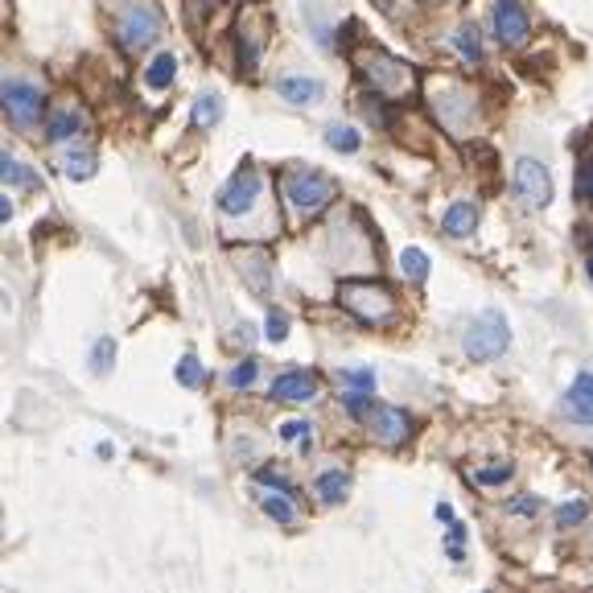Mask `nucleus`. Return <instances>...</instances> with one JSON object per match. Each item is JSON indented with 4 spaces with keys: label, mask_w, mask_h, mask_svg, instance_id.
<instances>
[{
    "label": "nucleus",
    "mask_w": 593,
    "mask_h": 593,
    "mask_svg": "<svg viewBox=\"0 0 593 593\" xmlns=\"http://www.w3.org/2000/svg\"><path fill=\"white\" fill-rule=\"evenodd\" d=\"M281 194H285V206H289L293 219H313V215H322L326 206L334 202L338 186H334V178H326V173L297 165V169H289L281 178Z\"/></svg>",
    "instance_id": "nucleus-1"
},
{
    "label": "nucleus",
    "mask_w": 593,
    "mask_h": 593,
    "mask_svg": "<svg viewBox=\"0 0 593 593\" xmlns=\"http://www.w3.org/2000/svg\"><path fill=\"white\" fill-rule=\"evenodd\" d=\"M338 301L342 309H351L359 322L367 326H388L396 322V297L383 285H367V281H342L338 285Z\"/></svg>",
    "instance_id": "nucleus-2"
},
{
    "label": "nucleus",
    "mask_w": 593,
    "mask_h": 593,
    "mask_svg": "<svg viewBox=\"0 0 593 593\" xmlns=\"http://www.w3.org/2000/svg\"><path fill=\"white\" fill-rule=\"evenodd\" d=\"M511 346V330H507V318L499 309H482L478 322L466 330V359L474 363H491L499 359Z\"/></svg>",
    "instance_id": "nucleus-3"
},
{
    "label": "nucleus",
    "mask_w": 593,
    "mask_h": 593,
    "mask_svg": "<svg viewBox=\"0 0 593 593\" xmlns=\"http://www.w3.org/2000/svg\"><path fill=\"white\" fill-rule=\"evenodd\" d=\"M359 421L371 429V437L379 445H404L412 437V416L396 404H379V400H367L363 412H359Z\"/></svg>",
    "instance_id": "nucleus-4"
},
{
    "label": "nucleus",
    "mask_w": 593,
    "mask_h": 593,
    "mask_svg": "<svg viewBox=\"0 0 593 593\" xmlns=\"http://www.w3.org/2000/svg\"><path fill=\"white\" fill-rule=\"evenodd\" d=\"M157 33H161V17H157L153 5H145V0H132L116 21V38H120L124 50H145Z\"/></svg>",
    "instance_id": "nucleus-5"
},
{
    "label": "nucleus",
    "mask_w": 593,
    "mask_h": 593,
    "mask_svg": "<svg viewBox=\"0 0 593 593\" xmlns=\"http://www.w3.org/2000/svg\"><path fill=\"white\" fill-rule=\"evenodd\" d=\"M511 190H515V198H519L523 206H536V211H540V206H548V202H552V173H548V165L536 161V157L515 161Z\"/></svg>",
    "instance_id": "nucleus-6"
},
{
    "label": "nucleus",
    "mask_w": 593,
    "mask_h": 593,
    "mask_svg": "<svg viewBox=\"0 0 593 593\" xmlns=\"http://www.w3.org/2000/svg\"><path fill=\"white\" fill-rule=\"evenodd\" d=\"M264 194V182H260V173L252 169V165H243V169H235V178L219 190V211L223 215H248L252 206H256V198Z\"/></svg>",
    "instance_id": "nucleus-7"
},
{
    "label": "nucleus",
    "mask_w": 593,
    "mask_h": 593,
    "mask_svg": "<svg viewBox=\"0 0 593 593\" xmlns=\"http://www.w3.org/2000/svg\"><path fill=\"white\" fill-rule=\"evenodd\" d=\"M367 79L375 83V91H383V95H400V91H412L416 87V79H412V71L404 62H396L392 54H383V50H371L367 54Z\"/></svg>",
    "instance_id": "nucleus-8"
},
{
    "label": "nucleus",
    "mask_w": 593,
    "mask_h": 593,
    "mask_svg": "<svg viewBox=\"0 0 593 593\" xmlns=\"http://www.w3.org/2000/svg\"><path fill=\"white\" fill-rule=\"evenodd\" d=\"M5 112L13 116V124H21V128H33L38 124V116H42V108H46V99H42V91H38V83H25V79H5Z\"/></svg>",
    "instance_id": "nucleus-9"
},
{
    "label": "nucleus",
    "mask_w": 593,
    "mask_h": 593,
    "mask_svg": "<svg viewBox=\"0 0 593 593\" xmlns=\"http://www.w3.org/2000/svg\"><path fill=\"white\" fill-rule=\"evenodd\" d=\"M318 388H322V379L318 371H285L281 379L272 383V396L281 400V404H309V400H318Z\"/></svg>",
    "instance_id": "nucleus-10"
},
{
    "label": "nucleus",
    "mask_w": 593,
    "mask_h": 593,
    "mask_svg": "<svg viewBox=\"0 0 593 593\" xmlns=\"http://www.w3.org/2000/svg\"><path fill=\"white\" fill-rule=\"evenodd\" d=\"M495 33H499V42L503 46H519L523 38H528V29H532V21H528V9L519 5V0H495Z\"/></svg>",
    "instance_id": "nucleus-11"
},
{
    "label": "nucleus",
    "mask_w": 593,
    "mask_h": 593,
    "mask_svg": "<svg viewBox=\"0 0 593 593\" xmlns=\"http://www.w3.org/2000/svg\"><path fill=\"white\" fill-rule=\"evenodd\" d=\"M235 264H239L243 285H248L256 297L268 301V293H272V268H268L264 248H239V252H235Z\"/></svg>",
    "instance_id": "nucleus-12"
},
{
    "label": "nucleus",
    "mask_w": 593,
    "mask_h": 593,
    "mask_svg": "<svg viewBox=\"0 0 593 593\" xmlns=\"http://www.w3.org/2000/svg\"><path fill=\"white\" fill-rule=\"evenodd\" d=\"M565 412L573 421H593V371H581L565 392Z\"/></svg>",
    "instance_id": "nucleus-13"
},
{
    "label": "nucleus",
    "mask_w": 593,
    "mask_h": 593,
    "mask_svg": "<svg viewBox=\"0 0 593 593\" xmlns=\"http://www.w3.org/2000/svg\"><path fill=\"white\" fill-rule=\"evenodd\" d=\"M79 128H83V116L71 108V103H62V108H54V112L46 116V141H54V145L75 141Z\"/></svg>",
    "instance_id": "nucleus-14"
},
{
    "label": "nucleus",
    "mask_w": 593,
    "mask_h": 593,
    "mask_svg": "<svg viewBox=\"0 0 593 593\" xmlns=\"http://www.w3.org/2000/svg\"><path fill=\"white\" fill-rule=\"evenodd\" d=\"M276 91H281V99L297 103V108H309V103L322 99V83L309 79V75H285L281 83H276Z\"/></svg>",
    "instance_id": "nucleus-15"
},
{
    "label": "nucleus",
    "mask_w": 593,
    "mask_h": 593,
    "mask_svg": "<svg viewBox=\"0 0 593 593\" xmlns=\"http://www.w3.org/2000/svg\"><path fill=\"white\" fill-rule=\"evenodd\" d=\"M441 227H445V235H453V239L474 235V227H478V206H474V202H453L449 211H445V219H441Z\"/></svg>",
    "instance_id": "nucleus-16"
},
{
    "label": "nucleus",
    "mask_w": 593,
    "mask_h": 593,
    "mask_svg": "<svg viewBox=\"0 0 593 593\" xmlns=\"http://www.w3.org/2000/svg\"><path fill=\"white\" fill-rule=\"evenodd\" d=\"M173 79H178V58H173L169 50L157 54V58L145 66V87H153V91H165Z\"/></svg>",
    "instance_id": "nucleus-17"
},
{
    "label": "nucleus",
    "mask_w": 593,
    "mask_h": 593,
    "mask_svg": "<svg viewBox=\"0 0 593 593\" xmlns=\"http://www.w3.org/2000/svg\"><path fill=\"white\" fill-rule=\"evenodd\" d=\"M313 491H318L322 503H342L346 495H351V474H346V470H326Z\"/></svg>",
    "instance_id": "nucleus-18"
},
{
    "label": "nucleus",
    "mask_w": 593,
    "mask_h": 593,
    "mask_svg": "<svg viewBox=\"0 0 593 593\" xmlns=\"http://www.w3.org/2000/svg\"><path fill=\"white\" fill-rule=\"evenodd\" d=\"M260 507H264L268 519L281 523V528H293V523H297V507H293V495H289V491H272V495H264Z\"/></svg>",
    "instance_id": "nucleus-19"
},
{
    "label": "nucleus",
    "mask_w": 593,
    "mask_h": 593,
    "mask_svg": "<svg viewBox=\"0 0 593 593\" xmlns=\"http://www.w3.org/2000/svg\"><path fill=\"white\" fill-rule=\"evenodd\" d=\"M0 178H5V186H17V190H38V186H42V182L33 178V173H29L17 157H9V153L0 157Z\"/></svg>",
    "instance_id": "nucleus-20"
},
{
    "label": "nucleus",
    "mask_w": 593,
    "mask_h": 593,
    "mask_svg": "<svg viewBox=\"0 0 593 593\" xmlns=\"http://www.w3.org/2000/svg\"><path fill=\"white\" fill-rule=\"evenodd\" d=\"M95 169H99L95 153H66V157H62V173H66L71 182H87V178H95Z\"/></svg>",
    "instance_id": "nucleus-21"
},
{
    "label": "nucleus",
    "mask_w": 593,
    "mask_h": 593,
    "mask_svg": "<svg viewBox=\"0 0 593 593\" xmlns=\"http://www.w3.org/2000/svg\"><path fill=\"white\" fill-rule=\"evenodd\" d=\"M219 120H223V95L206 91V95L194 103V124H198V128H211V124H219Z\"/></svg>",
    "instance_id": "nucleus-22"
},
{
    "label": "nucleus",
    "mask_w": 593,
    "mask_h": 593,
    "mask_svg": "<svg viewBox=\"0 0 593 593\" xmlns=\"http://www.w3.org/2000/svg\"><path fill=\"white\" fill-rule=\"evenodd\" d=\"M326 145L338 149V153H359L363 136H359L351 124H330V128H326Z\"/></svg>",
    "instance_id": "nucleus-23"
},
{
    "label": "nucleus",
    "mask_w": 593,
    "mask_h": 593,
    "mask_svg": "<svg viewBox=\"0 0 593 593\" xmlns=\"http://www.w3.org/2000/svg\"><path fill=\"white\" fill-rule=\"evenodd\" d=\"M400 268H404L408 281H416V285L429 281V256H425L421 248H404V252H400Z\"/></svg>",
    "instance_id": "nucleus-24"
},
{
    "label": "nucleus",
    "mask_w": 593,
    "mask_h": 593,
    "mask_svg": "<svg viewBox=\"0 0 593 593\" xmlns=\"http://www.w3.org/2000/svg\"><path fill=\"white\" fill-rule=\"evenodd\" d=\"M256 375H260V363H256V359H243V363H235V367H231L227 383H231L235 392H248L252 383H256Z\"/></svg>",
    "instance_id": "nucleus-25"
},
{
    "label": "nucleus",
    "mask_w": 593,
    "mask_h": 593,
    "mask_svg": "<svg viewBox=\"0 0 593 593\" xmlns=\"http://www.w3.org/2000/svg\"><path fill=\"white\" fill-rule=\"evenodd\" d=\"M453 46H458V54H466L470 62H482V42H478L474 25H462L458 33H453Z\"/></svg>",
    "instance_id": "nucleus-26"
},
{
    "label": "nucleus",
    "mask_w": 593,
    "mask_h": 593,
    "mask_svg": "<svg viewBox=\"0 0 593 593\" xmlns=\"http://www.w3.org/2000/svg\"><path fill=\"white\" fill-rule=\"evenodd\" d=\"M338 379L346 383V388H355V392H371L375 388V371L371 367H346V371H338Z\"/></svg>",
    "instance_id": "nucleus-27"
},
{
    "label": "nucleus",
    "mask_w": 593,
    "mask_h": 593,
    "mask_svg": "<svg viewBox=\"0 0 593 593\" xmlns=\"http://www.w3.org/2000/svg\"><path fill=\"white\" fill-rule=\"evenodd\" d=\"M178 379L186 383V388H202V383H206V367H202L194 355H186V359L178 363Z\"/></svg>",
    "instance_id": "nucleus-28"
},
{
    "label": "nucleus",
    "mask_w": 593,
    "mask_h": 593,
    "mask_svg": "<svg viewBox=\"0 0 593 593\" xmlns=\"http://www.w3.org/2000/svg\"><path fill=\"white\" fill-rule=\"evenodd\" d=\"M112 359H116V342L112 338H99L95 351H91V367L95 371H112Z\"/></svg>",
    "instance_id": "nucleus-29"
},
{
    "label": "nucleus",
    "mask_w": 593,
    "mask_h": 593,
    "mask_svg": "<svg viewBox=\"0 0 593 593\" xmlns=\"http://www.w3.org/2000/svg\"><path fill=\"white\" fill-rule=\"evenodd\" d=\"M585 515H589L585 503H561L556 507V523H561V528H577V523H585Z\"/></svg>",
    "instance_id": "nucleus-30"
},
{
    "label": "nucleus",
    "mask_w": 593,
    "mask_h": 593,
    "mask_svg": "<svg viewBox=\"0 0 593 593\" xmlns=\"http://www.w3.org/2000/svg\"><path fill=\"white\" fill-rule=\"evenodd\" d=\"M515 474V466L511 462H503V466H486V470H474V482H482V486H499V482H507Z\"/></svg>",
    "instance_id": "nucleus-31"
},
{
    "label": "nucleus",
    "mask_w": 593,
    "mask_h": 593,
    "mask_svg": "<svg viewBox=\"0 0 593 593\" xmlns=\"http://www.w3.org/2000/svg\"><path fill=\"white\" fill-rule=\"evenodd\" d=\"M264 338L268 342H285L289 338V318H285V313H268V322H264Z\"/></svg>",
    "instance_id": "nucleus-32"
},
{
    "label": "nucleus",
    "mask_w": 593,
    "mask_h": 593,
    "mask_svg": "<svg viewBox=\"0 0 593 593\" xmlns=\"http://www.w3.org/2000/svg\"><path fill=\"white\" fill-rule=\"evenodd\" d=\"M309 429H313L309 421H285V425H281V441H301V445H305Z\"/></svg>",
    "instance_id": "nucleus-33"
},
{
    "label": "nucleus",
    "mask_w": 593,
    "mask_h": 593,
    "mask_svg": "<svg viewBox=\"0 0 593 593\" xmlns=\"http://www.w3.org/2000/svg\"><path fill=\"white\" fill-rule=\"evenodd\" d=\"M359 112H363V116H367L371 124H388V116H383V108H379V95H363Z\"/></svg>",
    "instance_id": "nucleus-34"
},
{
    "label": "nucleus",
    "mask_w": 593,
    "mask_h": 593,
    "mask_svg": "<svg viewBox=\"0 0 593 593\" xmlns=\"http://www.w3.org/2000/svg\"><path fill=\"white\" fill-rule=\"evenodd\" d=\"M540 507H544V503H540L536 495H519V499H511V503H507V511H515V515H536Z\"/></svg>",
    "instance_id": "nucleus-35"
},
{
    "label": "nucleus",
    "mask_w": 593,
    "mask_h": 593,
    "mask_svg": "<svg viewBox=\"0 0 593 593\" xmlns=\"http://www.w3.org/2000/svg\"><path fill=\"white\" fill-rule=\"evenodd\" d=\"M466 544V523H453L449 528V548H462Z\"/></svg>",
    "instance_id": "nucleus-36"
},
{
    "label": "nucleus",
    "mask_w": 593,
    "mask_h": 593,
    "mask_svg": "<svg viewBox=\"0 0 593 593\" xmlns=\"http://www.w3.org/2000/svg\"><path fill=\"white\" fill-rule=\"evenodd\" d=\"M585 198L593 202V157L585 161Z\"/></svg>",
    "instance_id": "nucleus-37"
},
{
    "label": "nucleus",
    "mask_w": 593,
    "mask_h": 593,
    "mask_svg": "<svg viewBox=\"0 0 593 593\" xmlns=\"http://www.w3.org/2000/svg\"><path fill=\"white\" fill-rule=\"evenodd\" d=\"M375 5H392V0H375Z\"/></svg>",
    "instance_id": "nucleus-38"
},
{
    "label": "nucleus",
    "mask_w": 593,
    "mask_h": 593,
    "mask_svg": "<svg viewBox=\"0 0 593 593\" xmlns=\"http://www.w3.org/2000/svg\"><path fill=\"white\" fill-rule=\"evenodd\" d=\"M589 281H593V260H589Z\"/></svg>",
    "instance_id": "nucleus-39"
},
{
    "label": "nucleus",
    "mask_w": 593,
    "mask_h": 593,
    "mask_svg": "<svg viewBox=\"0 0 593 593\" xmlns=\"http://www.w3.org/2000/svg\"><path fill=\"white\" fill-rule=\"evenodd\" d=\"M589 248H593V235H589Z\"/></svg>",
    "instance_id": "nucleus-40"
},
{
    "label": "nucleus",
    "mask_w": 593,
    "mask_h": 593,
    "mask_svg": "<svg viewBox=\"0 0 593 593\" xmlns=\"http://www.w3.org/2000/svg\"><path fill=\"white\" fill-rule=\"evenodd\" d=\"M589 466H593V453H589Z\"/></svg>",
    "instance_id": "nucleus-41"
}]
</instances>
